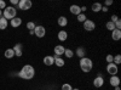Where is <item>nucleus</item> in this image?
<instances>
[{
	"label": "nucleus",
	"mask_w": 121,
	"mask_h": 90,
	"mask_svg": "<svg viewBox=\"0 0 121 90\" xmlns=\"http://www.w3.org/2000/svg\"><path fill=\"white\" fill-rule=\"evenodd\" d=\"M7 28V19H5L4 17H0V29L4 31Z\"/></svg>",
	"instance_id": "4be33fe9"
},
{
	"label": "nucleus",
	"mask_w": 121,
	"mask_h": 90,
	"mask_svg": "<svg viewBox=\"0 0 121 90\" xmlns=\"http://www.w3.org/2000/svg\"><path fill=\"white\" fill-rule=\"evenodd\" d=\"M102 4H99V3H95V4H92V6H91V9H92V11L93 12H99L100 10H102Z\"/></svg>",
	"instance_id": "aec40b11"
},
{
	"label": "nucleus",
	"mask_w": 121,
	"mask_h": 90,
	"mask_svg": "<svg viewBox=\"0 0 121 90\" xmlns=\"http://www.w3.org/2000/svg\"><path fill=\"white\" fill-rule=\"evenodd\" d=\"M0 17H3V10H0Z\"/></svg>",
	"instance_id": "c9c22d12"
},
{
	"label": "nucleus",
	"mask_w": 121,
	"mask_h": 90,
	"mask_svg": "<svg viewBox=\"0 0 121 90\" xmlns=\"http://www.w3.org/2000/svg\"><path fill=\"white\" fill-rule=\"evenodd\" d=\"M57 23L59 27H65L68 24V18L65 16H59L58 19H57Z\"/></svg>",
	"instance_id": "f3484780"
},
{
	"label": "nucleus",
	"mask_w": 121,
	"mask_h": 90,
	"mask_svg": "<svg viewBox=\"0 0 121 90\" xmlns=\"http://www.w3.org/2000/svg\"><path fill=\"white\" fill-rule=\"evenodd\" d=\"M113 63H115L116 66L121 63V55H120V54H117V55H115V56H114V60H113Z\"/></svg>",
	"instance_id": "a878e982"
},
{
	"label": "nucleus",
	"mask_w": 121,
	"mask_h": 90,
	"mask_svg": "<svg viewBox=\"0 0 121 90\" xmlns=\"http://www.w3.org/2000/svg\"><path fill=\"white\" fill-rule=\"evenodd\" d=\"M53 51H55V55L56 56H62V55H64L65 47L63 45H56L55 49H53Z\"/></svg>",
	"instance_id": "9d476101"
},
{
	"label": "nucleus",
	"mask_w": 121,
	"mask_h": 90,
	"mask_svg": "<svg viewBox=\"0 0 121 90\" xmlns=\"http://www.w3.org/2000/svg\"><path fill=\"white\" fill-rule=\"evenodd\" d=\"M93 85H95V88H102L104 85V78L100 76V74H98L93 79Z\"/></svg>",
	"instance_id": "6e6552de"
},
{
	"label": "nucleus",
	"mask_w": 121,
	"mask_h": 90,
	"mask_svg": "<svg viewBox=\"0 0 121 90\" xmlns=\"http://www.w3.org/2000/svg\"><path fill=\"white\" fill-rule=\"evenodd\" d=\"M109 83H110V85L112 86H119L120 85V78L117 77V76H112L109 78Z\"/></svg>",
	"instance_id": "f8f14e48"
},
{
	"label": "nucleus",
	"mask_w": 121,
	"mask_h": 90,
	"mask_svg": "<svg viewBox=\"0 0 121 90\" xmlns=\"http://www.w3.org/2000/svg\"><path fill=\"white\" fill-rule=\"evenodd\" d=\"M17 76L21 78V79H24V81H30L33 79L34 76H35V69L32 65H26L22 67V69L17 73Z\"/></svg>",
	"instance_id": "f257e3e1"
},
{
	"label": "nucleus",
	"mask_w": 121,
	"mask_h": 90,
	"mask_svg": "<svg viewBox=\"0 0 121 90\" xmlns=\"http://www.w3.org/2000/svg\"><path fill=\"white\" fill-rule=\"evenodd\" d=\"M76 56L79 57V58H82V57H85L86 56V49L84 47V46H79L78 49H76Z\"/></svg>",
	"instance_id": "dca6fc26"
},
{
	"label": "nucleus",
	"mask_w": 121,
	"mask_h": 90,
	"mask_svg": "<svg viewBox=\"0 0 121 90\" xmlns=\"http://www.w3.org/2000/svg\"><path fill=\"white\" fill-rule=\"evenodd\" d=\"M35 27H36V26H35L34 22H28V23H27V28L29 29V31H34Z\"/></svg>",
	"instance_id": "bb28decb"
},
{
	"label": "nucleus",
	"mask_w": 121,
	"mask_h": 90,
	"mask_svg": "<svg viewBox=\"0 0 121 90\" xmlns=\"http://www.w3.org/2000/svg\"><path fill=\"white\" fill-rule=\"evenodd\" d=\"M73 90H80V89H78V88H73Z\"/></svg>",
	"instance_id": "4c0bfd02"
},
{
	"label": "nucleus",
	"mask_w": 121,
	"mask_h": 90,
	"mask_svg": "<svg viewBox=\"0 0 121 90\" xmlns=\"http://www.w3.org/2000/svg\"><path fill=\"white\" fill-rule=\"evenodd\" d=\"M11 4L12 5H18V0H11Z\"/></svg>",
	"instance_id": "f704fd0d"
},
{
	"label": "nucleus",
	"mask_w": 121,
	"mask_h": 90,
	"mask_svg": "<svg viewBox=\"0 0 121 90\" xmlns=\"http://www.w3.org/2000/svg\"><path fill=\"white\" fill-rule=\"evenodd\" d=\"M117 19H119V16L117 15H112V17H110V21H112L113 23H115Z\"/></svg>",
	"instance_id": "7c9ffc66"
},
{
	"label": "nucleus",
	"mask_w": 121,
	"mask_h": 90,
	"mask_svg": "<svg viewBox=\"0 0 121 90\" xmlns=\"http://www.w3.org/2000/svg\"><path fill=\"white\" fill-rule=\"evenodd\" d=\"M34 34L38 37V38H44L45 34H46V29L44 26H36L35 29H34Z\"/></svg>",
	"instance_id": "39448f33"
},
{
	"label": "nucleus",
	"mask_w": 121,
	"mask_h": 90,
	"mask_svg": "<svg viewBox=\"0 0 121 90\" xmlns=\"http://www.w3.org/2000/svg\"><path fill=\"white\" fill-rule=\"evenodd\" d=\"M105 27H107L108 31H110V32H113L114 29H115V24H114L112 21H108V22H107V24H105Z\"/></svg>",
	"instance_id": "5701e85b"
},
{
	"label": "nucleus",
	"mask_w": 121,
	"mask_h": 90,
	"mask_svg": "<svg viewBox=\"0 0 121 90\" xmlns=\"http://www.w3.org/2000/svg\"><path fill=\"white\" fill-rule=\"evenodd\" d=\"M10 24H11V27H13V28H17V27H19L22 24V18L15 17V18H12L11 21H10Z\"/></svg>",
	"instance_id": "4468645a"
},
{
	"label": "nucleus",
	"mask_w": 121,
	"mask_h": 90,
	"mask_svg": "<svg viewBox=\"0 0 121 90\" xmlns=\"http://www.w3.org/2000/svg\"><path fill=\"white\" fill-rule=\"evenodd\" d=\"M80 68H81V71L85 72V73H88L92 71V68H93V62H92V60L88 58V57H82V58H80Z\"/></svg>",
	"instance_id": "f03ea898"
},
{
	"label": "nucleus",
	"mask_w": 121,
	"mask_h": 90,
	"mask_svg": "<svg viewBox=\"0 0 121 90\" xmlns=\"http://www.w3.org/2000/svg\"><path fill=\"white\" fill-rule=\"evenodd\" d=\"M53 58H55V63H56V66H58V67H63L64 65H65V62H64V58H62L60 56H53Z\"/></svg>",
	"instance_id": "6ab92c4d"
},
{
	"label": "nucleus",
	"mask_w": 121,
	"mask_h": 90,
	"mask_svg": "<svg viewBox=\"0 0 121 90\" xmlns=\"http://www.w3.org/2000/svg\"><path fill=\"white\" fill-rule=\"evenodd\" d=\"M112 39L115 40V42L120 40V39H121V31H120V29H114V31L112 32Z\"/></svg>",
	"instance_id": "a211bd4d"
},
{
	"label": "nucleus",
	"mask_w": 121,
	"mask_h": 90,
	"mask_svg": "<svg viewBox=\"0 0 121 90\" xmlns=\"http://www.w3.org/2000/svg\"><path fill=\"white\" fill-rule=\"evenodd\" d=\"M5 7H6V3L4 0H0V10H4Z\"/></svg>",
	"instance_id": "2f4dec72"
},
{
	"label": "nucleus",
	"mask_w": 121,
	"mask_h": 90,
	"mask_svg": "<svg viewBox=\"0 0 121 90\" xmlns=\"http://www.w3.org/2000/svg\"><path fill=\"white\" fill-rule=\"evenodd\" d=\"M110 5H113V0H105V1H104V6L105 7H108Z\"/></svg>",
	"instance_id": "473e14b6"
},
{
	"label": "nucleus",
	"mask_w": 121,
	"mask_h": 90,
	"mask_svg": "<svg viewBox=\"0 0 121 90\" xmlns=\"http://www.w3.org/2000/svg\"><path fill=\"white\" fill-rule=\"evenodd\" d=\"M33 3L30 1V0H19L18 1V9L22 10V11H26V10H29L30 7H32Z\"/></svg>",
	"instance_id": "20e7f679"
},
{
	"label": "nucleus",
	"mask_w": 121,
	"mask_h": 90,
	"mask_svg": "<svg viewBox=\"0 0 121 90\" xmlns=\"http://www.w3.org/2000/svg\"><path fill=\"white\" fill-rule=\"evenodd\" d=\"M105 60H107V62H108V63H112V62H113V60H114V56L109 54V55H107V58H105Z\"/></svg>",
	"instance_id": "c85d7f7f"
},
{
	"label": "nucleus",
	"mask_w": 121,
	"mask_h": 90,
	"mask_svg": "<svg viewBox=\"0 0 121 90\" xmlns=\"http://www.w3.org/2000/svg\"><path fill=\"white\" fill-rule=\"evenodd\" d=\"M115 90H120V88L119 86H115Z\"/></svg>",
	"instance_id": "e433bc0d"
},
{
	"label": "nucleus",
	"mask_w": 121,
	"mask_h": 90,
	"mask_svg": "<svg viewBox=\"0 0 121 90\" xmlns=\"http://www.w3.org/2000/svg\"><path fill=\"white\" fill-rule=\"evenodd\" d=\"M96 28V23L92 21V19H86L84 22V29L87 32H91V31H95Z\"/></svg>",
	"instance_id": "0eeeda50"
},
{
	"label": "nucleus",
	"mask_w": 121,
	"mask_h": 90,
	"mask_svg": "<svg viewBox=\"0 0 121 90\" xmlns=\"http://www.w3.org/2000/svg\"><path fill=\"white\" fill-rule=\"evenodd\" d=\"M107 72L110 74V76H116L117 74V72H119V68H117V66L115 65V63H108V66H107Z\"/></svg>",
	"instance_id": "423d86ee"
},
{
	"label": "nucleus",
	"mask_w": 121,
	"mask_h": 90,
	"mask_svg": "<svg viewBox=\"0 0 121 90\" xmlns=\"http://www.w3.org/2000/svg\"><path fill=\"white\" fill-rule=\"evenodd\" d=\"M100 11H103V12H108V11H109V9H108V7H105V6H102V10H100Z\"/></svg>",
	"instance_id": "72a5a7b5"
},
{
	"label": "nucleus",
	"mask_w": 121,
	"mask_h": 90,
	"mask_svg": "<svg viewBox=\"0 0 121 90\" xmlns=\"http://www.w3.org/2000/svg\"><path fill=\"white\" fill-rule=\"evenodd\" d=\"M64 55H65L67 58H72V57L74 56V51H73V50H70V49H65Z\"/></svg>",
	"instance_id": "b1692460"
},
{
	"label": "nucleus",
	"mask_w": 121,
	"mask_h": 90,
	"mask_svg": "<svg viewBox=\"0 0 121 90\" xmlns=\"http://www.w3.org/2000/svg\"><path fill=\"white\" fill-rule=\"evenodd\" d=\"M76 17H78V21H79V22H81V23H84V22L86 21V19H87L86 15H85V14H82V12L80 14V15H78Z\"/></svg>",
	"instance_id": "393cba45"
},
{
	"label": "nucleus",
	"mask_w": 121,
	"mask_h": 90,
	"mask_svg": "<svg viewBox=\"0 0 121 90\" xmlns=\"http://www.w3.org/2000/svg\"><path fill=\"white\" fill-rule=\"evenodd\" d=\"M62 90H73V86L70 85L69 83H64L62 85Z\"/></svg>",
	"instance_id": "cd10ccee"
},
{
	"label": "nucleus",
	"mask_w": 121,
	"mask_h": 90,
	"mask_svg": "<svg viewBox=\"0 0 121 90\" xmlns=\"http://www.w3.org/2000/svg\"><path fill=\"white\" fill-rule=\"evenodd\" d=\"M4 55H5V57H6V58H12V57L15 56V51H13V49H7L6 51L4 52Z\"/></svg>",
	"instance_id": "412c9836"
},
{
	"label": "nucleus",
	"mask_w": 121,
	"mask_h": 90,
	"mask_svg": "<svg viewBox=\"0 0 121 90\" xmlns=\"http://www.w3.org/2000/svg\"><path fill=\"white\" fill-rule=\"evenodd\" d=\"M43 61H44V65H46V66H52V65H55V58H53V56H51V55L45 56Z\"/></svg>",
	"instance_id": "ddd939ff"
},
{
	"label": "nucleus",
	"mask_w": 121,
	"mask_h": 90,
	"mask_svg": "<svg viewBox=\"0 0 121 90\" xmlns=\"http://www.w3.org/2000/svg\"><path fill=\"white\" fill-rule=\"evenodd\" d=\"M69 11H70V14H72V15L78 16V15L81 14V9H80V6H79V5H70Z\"/></svg>",
	"instance_id": "9b49d317"
},
{
	"label": "nucleus",
	"mask_w": 121,
	"mask_h": 90,
	"mask_svg": "<svg viewBox=\"0 0 121 90\" xmlns=\"http://www.w3.org/2000/svg\"><path fill=\"white\" fill-rule=\"evenodd\" d=\"M57 38H58V40L59 42H65L67 39H68V33H67V31H59L58 32V34H57Z\"/></svg>",
	"instance_id": "2eb2a0df"
},
{
	"label": "nucleus",
	"mask_w": 121,
	"mask_h": 90,
	"mask_svg": "<svg viewBox=\"0 0 121 90\" xmlns=\"http://www.w3.org/2000/svg\"><path fill=\"white\" fill-rule=\"evenodd\" d=\"M114 24H115V29H121V19L119 18Z\"/></svg>",
	"instance_id": "c756f323"
},
{
	"label": "nucleus",
	"mask_w": 121,
	"mask_h": 90,
	"mask_svg": "<svg viewBox=\"0 0 121 90\" xmlns=\"http://www.w3.org/2000/svg\"><path fill=\"white\" fill-rule=\"evenodd\" d=\"M3 17L5 19H10L11 21L12 18L17 17V9H15L13 6H6L3 10Z\"/></svg>",
	"instance_id": "7ed1b4c3"
},
{
	"label": "nucleus",
	"mask_w": 121,
	"mask_h": 90,
	"mask_svg": "<svg viewBox=\"0 0 121 90\" xmlns=\"http://www.w3.org/2000/svg\"><path fill=\"white\" fill-rule=\"evenodd\" d=\"M22 47H23V45L21 44V43H18V44H16L12 49H13V51H15V56H18V57H21L22 55H23V51H22Z\"/></svg>",
	"instance_id": "1a4fd4ad"
}]
</instances>
